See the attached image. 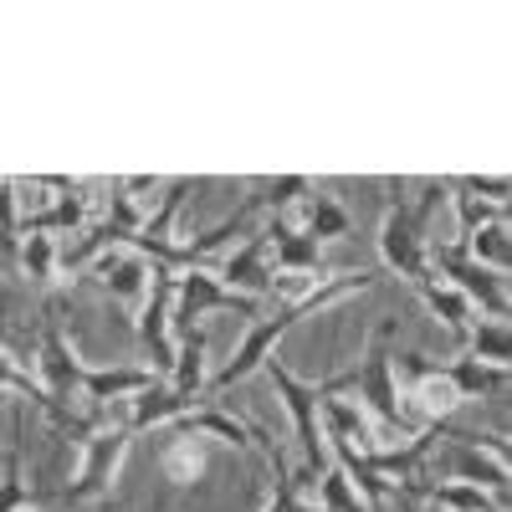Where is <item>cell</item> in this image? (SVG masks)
Segmentation results:
<instances>
[{
    "label": "cell",
    "instance_id": "7",
    "mask_svg": "<svg viewBox=\"0 0 512 512\" xmlns=\"http://www.w3.org/2000/svg\"><path fill=\"white\" fill-rule=\"evenodd\" d=\"M425 226L410 216V205H390L384 210V221H379V256H384V267H390L395 277H405L410 287H420L425 277H431V262H425Z\"/></svg>",
    "mask_w": 512,
    "mask_h": 512
},
{
    "label": "cell",
    "instance_id": "1",
    "mask_svg": "<svg viewBox=\"0 0 512 512\" xmlns=\"http://www.w3.org/2000/svg\"><path fill=\"white\" fill-rule=\"evenodd\" d=\"M379 282V272H344V277H318L308 292H297V297H287L282 308H272V313H262V318H251V328H246V338L236 344V354H231V364L216 374V379H205V400L216 405L226 390H236V384L246 379V374H256L272 354H277V344L282 338L303 323L308 313H323L328 303H344V297H354V292H369Z\"/></svg>",
    "mask_w": 512,
    "mask_h": 512
},
{
    "label": "cell",
    "instance_id": "5",
    "mask_svg": "<svg viewBox=\"0 0 512 512\" xmlns=\"http://www.w3.org/2000/svg\"><path fill=\"white\" fill-rule=\"evenodd\" d=\"M210 313H241V318H262L267 308L256 303V297H241L231 292L216 272L205 267H190V272H175V338L200 328V318Z\"/></svg>",
    "mask_w": 512,
    "mask_h": 512
},
{
    "label": "cell",
    "instance_id": "16",
    "mask_svg": "<svg viewBox=\"0 0 512 512\" xmlns=\"http://www.w3.org/2000/svg\"><path fill=\"white\" fill-rule=\"evenodd\" d=\"M420 297H425V308H431L441 323H446V333L451 338H461V344H466V333H472V323H477V308L472 303H466V297L456 292V287H446L441 277H425L420 287H415Z\"/></svg>",
    "mask_w": 512,
    "mask_h": 512
},
{
    "label": "cell",
    "instance_id": "25",
    "mask_svg": "<svg viewBox=\"0 0 512 512\" xmlns=\"http://www.w3.org/2000/svg\"><path fill=\"white\" fill-rule=\"evenodd\" d=\"M451 200H456V216H461V236H472L477 226H492V221H507V205H487L477 195H451Z\"/></svg>",
    "mask_w": 512,
    "mask_h": 512
},
{
    "label": "cell",
    "instance_id": "26",
    "mask_svg": "<svg viewBox=\"0 0 512 512\" xmlns=\"http://www.w3.org/2000/svg\"><path fill=\"white\" fill-rule=\"evenodd\" d=\"M431 512H441V507H431Z\"/></svg>",
    "mask_w": 512,
    "mask_h": 512
},
{
    "label": "cell",
    "instance_id": "21",
    "mask_svg": "<svg viewBox=\"0 0 512 512\" xmlns=\"http://www.w3.org/2000/svg\"><path fill=\"white\" fill-rule=\"evenodd\" d=\"M431 502L441 512H502L497 497H487L482 487H466V482H436L431 487Z\"/></svg>",
    "mask_w": 512,
    "mask_h": 512
},
{
    "label": "cell",
    "instance_id": "8",
    "mask_svg": "<svg viewBox=\"0 0 512 512\" xmlns=\"http://www.w3.org/2000/svg\"><path fill=\"white\" fill-rule=\"evenodd\" d=\"M128 441H134V431L128 425H118V431H98L88 446H82V466H77V477L67 487V502H93L108 492L113 472H118V461L128 451Z\"/></svg>",
    "mask_w": 512,
    "mask_h": 512
},
{
    "label": "cell",
    "instance_id": "11",
    "mask_svg": "<svg viewBox=\"0 0 512 512\" xmlns=\"http://www.w3.org/2000/svg\"><path fill=\"white\" fill-rule=\"evenodd\" d=\"M93 277H98V287L108 292V297H118V303H144V292H149V277H154V267L144 262L139 251H113V256H98L93 262Z\"/></svg>",
    "mask_w": 512,
    "mask_h": 512
},
{
    "label": "cell",
    "instance_id": "15",
    "mask_svg": "<svg viewBox=\"0 0 512 512\" xmlns=\"http://www.w3.org/2000/svg\"><path fill=\"white\" fill-rule=\"evenodd\" d=\"M297 231H303L308 241H338V236H349L354 231V216H349V210H344V200H338V195H323V190H313L308 200H303V226H297Z\"/></svg>",
    "mask_w": 512,
    "mask_h": 512
},
{
    "label": "cell",
    "instance_id": "12",
    "mask_svg": "<svg viewBox=\"0 0 512 512\" xmlns=\"http://www.w3.org/2000/svg\"><path fill=\"white\" fill-rule=\"evenodd\" d=\"M267 231V246H272V272L277 277H308V272H318V241H308L297 226H287V221H267L262 226Z\"/></svg>",
    "mask_w": 512,
    "mask_h": 512
},
{
    "label": "cell",
    "instance_id": "10",
    "mask_svg": "<svg viewBox=\"0 0 512 512\" xmlns=\"http://www.w3.org/2000/svg\"><path fill=\"white\" fill-rule=\"evenodd\" d=\"M159 374L144 364V369H88L82 364V400L93 410L113 405V400H139L144 390H154Z\"/></svg>",
    "mask_w": 512,
    "mask_h": 512
},
{
    "label": "cell",
    "instance_id": "3",
    "mask_svg": "<svg viewBox=\"0 0 512 512\" xmlns=\"http://www.w3.org/2000/svg\"><path fill=\"white\" fill-rule=\"evenodd\" d=\"M425 262H431V277H441V282L456 287L472 308H482V318H502V323H507V277H497V272H487L482 262H472L461 241L425 246Z\"/></svg>",
    "mask_w": 512,
    "mask_h": 512
},
{
    "label": "cell",
    "instance_id": "14",
    "mask_svg": "<svg viewBox=\"0 0 512 512\" xmlns=\"http://www.w3.org/2000/svg\"><path fill=\"white\" fill-rule=\"evenodd\" d=\"M451 472H456L466 487H482V492H492L497 502H507V461H502V456H492V451H482V446H456Z\"/></svg>",
    "mask_w": 512,
    "mask_h": 512
},
{
    "label": "cell",
    "instance_id": "22",
    "mask_svg": "<svg viewBox=\"0 0 512 512\" xmlns=\"http://www.w3.org/2000/svg\"><path fill=\"white\" fill-rule=\"evenodd\" d=\"M205 446H210V441H200V436H180L175 446H169V451H164L169 482H195V472L205 466Z\"/></svg>",
    "mask_w": 512,
    "mask_h": 512
},
{
    "label": "cell",
    "instance_id": "18",
    "mask_svg": "<svg viewBox=\"0 0 512 512\" xmlns=\"http://www.w3.org/2000/svg\"><path fill=\"white\" fill-rule=\"evenodd\" d=\"M16 262H21V272H26V277H31L36 287H52V282H57V267H62V246H57V236H41V231H21Z\"/></svg>",
    "mask_w": 512,
    "mask_h": 512
},
{
    "label": "cell",
    "instance_id": "24",
    "mask_svg": "<svg viewBox=\"0 0 512 512\" xmlns=\"http://www.w3.org/2000/svg\"><path fill=\"white\" fill-rule=\"evenodd\" d=\"M318 482H323V487H318V492H323L318 512H374V507H364V502H359V492L349 487V477L338 472V466H328V472H323Z\"/></svg>",
    "mask_w": 512,
    "mask_h": 512
},
{
    "label": "cell",
    "instance_id": "13",
    "mask_svg": "<svg viewBox=\"0 0 512 512\" xmlns=\"http://www.w3.org/2000/svg\"><path fill=\"white\" fill-rule=\"evenodd\" d=\"M21 231H41V236H62V231H72V236H82V231H88V195H82V185L57 190L52 205H47V210H36V216H31Z\"/></svg>",
    "mask_w": 512,
    "mask_h": 512
},
{
    "label": "cell",
    "instance_id": "20",
    "mask_svg": "<svg viewBox=\"0 0 512 512\" xmlns=\"http://www.w3.org/2000/svg\"><path fill=\"white\" fill-rule=\"evenodd\" d=\"M461 246H466V256H472V262H482L487 272L507 277V221L477 226L472 236H461Z\"/></svg>",
    "mask_w": 512,
    "mask_h": 512
},
{
    "label": "cell",
    "instance_id": "4",
    "mask_svg": "<svg viewBox=\"0 0 512 512\" xmlns=\"http://www.w3.org/2000/svg\"><path fill=\"white\" fill-rule=\"evenodd\" d=\"M262 374L277 384V395H282V405H287V415H292L297 446H303V472L318 482V477L328 472V466H333L328 441H323V425H318V384H303L287 364H277V354L262 364Z\"/></svg>",
    "mask_w": 512,
    "mask_h": 512
},
{
    "label": "cell",
    "instance_id": "23",
    "mask_svg": "<svg viewBox=\"0 0 512 512\" xmlns=\"http://www.w3.org/2000/svg\"><path fill=\"white\" fill-rule=\"evenodd\" d=\"M441 185L456 190V195H477L487 205H507V195H512V180L507 175H446Z\"/></svg>",
    "mask_w": 512,
    "mask_h": 512
},
{
    "label": "cell",
    "instance_id": "6",
    "mask_svg": "<svg viewBox=\"0 0 512 512\" xmlns=\"http://www.w3.org/2000/svg\"><path fill=\"white\" fill-rule=\"evenodd\" d=\"M139 344L149 354V369L159 379H169V369H175V272H159L149 277V292H144V308H139Z\"/></svg>",
    "mask_w": 512,
    "mask_h": 512
},
{
    "label": "cell",
    "instance_id": "19",
    "mask_svg": "<svg viewBox=\"0 0 512 512\" xmlns=\"http://www.w3.org/2000/svg\"><path fill=\"white\" fill-rule=\"evenodd\" d=\"M466 359L492 364V369H507V359H512L507 323H502V318H477V323H472V333H466Z\"/></svg>",
    "mask_w": 512,
    "mask_h": 512
},
{
    "label": "cell",
    "instance_id": "17",
    "mask_svg": "<svg viewBox=\"0 0 512 512\" xmlns=\"http://www.w3.org/2000/svg\"><path fill=\"white\" fill-rule=\"evenodd\" d=\"M318 185L308 175H277V180H251V210H267L272 221H282V210H292L297 200H308Z\"/></svg>",
    "mask_w": 512,
    "mask_h": 512
},
{
    "label": "cell",
    "instance_id": "2",
    "mask_svg": "<svg viewBox=\"0 0 512 512\" xmlns=\"http://www.w3.org/2000/svg\"><path fill=\"white\" fill-rule=\"evenodd\" d=\"M390 338H395V323H379L374 338H369V354H364L354 369L323 379L318 395H323V400L359 395V410H369L384 431H410L405 405H400V384H395V349H390Z\"/></svg>",
    "mask_w": 512,
    "mask_h": 512
},
{
    "label": "cell",
    "instance_id": "9",
    "mask_svg": "<svg viewBox=\"0 0 512 512\" xmlns=\"http://www.w3.org/2000/svg\"><path fill=\"white\" fill-rule=\"evenodd\" d=\"M231 292L241 297H256V303H267L277 292V272H272V246H267V231H251V241L241 251L226 256V267L216 272Z\"/></svg>",
    "mask_w": 512,
    "mask_h": 512
}]
</instances>
